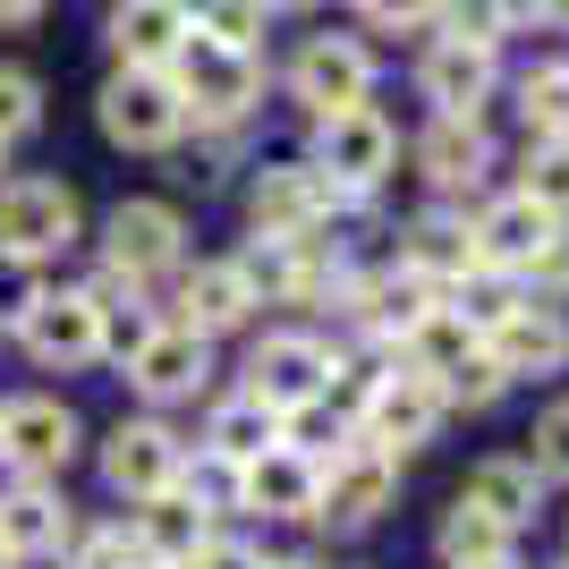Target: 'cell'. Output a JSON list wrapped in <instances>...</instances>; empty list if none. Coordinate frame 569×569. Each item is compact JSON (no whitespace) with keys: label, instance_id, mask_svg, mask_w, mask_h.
<instances>
[{"label":"cell","instance_id":"cell-1","mask_svg":"<svg viewBox=\"0 0 569 569\" xmlns=\"http://www.w3.org/2000/svg\"><path fill=\"white\" fill-rule=\"evenodd\" d=\"M307 162L340 188V204H366V196H382L391 170H400V128H391L375 102L332 111V119H315V153Z\"/></svg>","mask_w":569,"mask_h":569},{"label":"cell","instance_id":"cell-2","mask_svg":"<svg viewBox=\"0 0 569 569\" xmlns=\"http://www.w3.org/2000/svg\"><path fill=\"white\" fill-rule=\"evenodd\" d=\"M400 476H408V459H391V451H375L366 433H349V442L323 459V510H315V527H332V536L382 527L400 510Z\"/></svg>","mask_w":569,"mask_h":569},{"label":"cell","instance_id":"cell-3","mask_svg":"<svg viewBox=\"0 0 569 569\" xmlns=\"http://www.w3.org/2000/svg\"><path fill=\"white\" fill-rule=\"evenodd\" d=\"M323 382H332V340H323V332H298V323H281V332L247 340L238 391H247V400H263L272 417H298V408H315V400H323Z\"/></svg>","mask_w":569,"mask_h":569},{"label":"cell","instance_id":"cell-4","mask_svg":"<svg viewBox=\"0 0 569 569\" xmlns=\"http://www.w3.org/2000/svg\"><path fill=\"white\" fill-rule=\"evenodd\" d=\"M188 263V213L162 204V196H119L111 213H102V272L119 281H162Z\"/></svg>","mask_w":569,"mask_h":569},{"label":"cell","instance_id":"cell-5","mask_svg":"<svg viewBox=\"0 0 569 569\" xmlns=\"http://www.w3.org/2000/svg\"><path fill=\"white\" fill-rule=\"evenodd\" d=\"M170 86H179V102H188L196 128H238V119L263 102L256 51L204 43V34H188V43H179V60H170Z\"/></svg>","mask_w":569,"mask_h":569},{"label":"cell","instance_id":"cell-6","mask_svg":"<svg viewBox=\"0 0 569 569\" xmlns=\"http://www.w3.org/2000/svg\"><path fill=\"white\" fill-rule=\"evenodd\" d=\"M94 119H102V137H111L119 153H170V144L188 137V102L170 86V69H119L111 86H102Z\"/></svg>","mask_w":569,"mask_h":569},{"label":"cell","instance_id":"cell-7","mask_svg":"<svg viewBox=\"0 0 569 569\" xmlns=\"http://www.w3.org/2000/svg\"><path fill=\"white\" fill-rule=\"evenodd\" d=\"M86 238V204L69 179H0V256L51 263Z\"/></svg>","mask_w":569,"mask_h":569},{"label":"cell","instance_id":"cell-8","mask_svg":"<svg viewBox=\"0 0 569 569\" xmlns=\"http://www.w3.org/2000/svg\"><path fill=\"white\" fill-rule=\"evenodd\" d=\"M340 213L349 204L315 162H263L247 179V230L256 238H307V230H332Z\"/></svg>","mask_w":569,"mask_h":569},{"label":"cell","instance_id":"cell-9","mask_svg":"<svg viewBox=\"0 0 569 569\" xmlns=\"http://www.w3.org/2000/svg\"><path fill=\"white\" fill-rule=\"evenodd\" d=\"M77 442H86V426H77V408L60 400V391L0 400V459H9V476H43V485H60L69 459H77Z\"/></svg>","mask_w":569,"mask_h":569},{"label":"cell","instance_id":"cell-10","mask_svg":"<svg viewBox=\"0 0 569 569\" xmlns=\"http://www.w3.org/2000/svg\"><path fill=\"white\" fill-rule=\"evenodd\" d=\"M179 468H188V442H179V426L170 417H119L111 433H102V485H111L119 501H153L179 485Z\"/></svg>","mask_w":569,"mask_h":569},{"label":"cell","instance_id":"cell-11","mask_svg":"<svg viewBox=\"0 0 569 569\" xmlns=\"http://www.w3.org/2000/svg\"><path fill=\"white\" fill-rule=\"evenodd\" d=\"M375 94V51L357 34H307L298 60H289V102L307 119H332V111H357Z\"/></svg>","mask_w":569,"mask_h":569},{"label":"cell","instance_id":"cell-12","mask_svg":"<svg viewBox=\"0 0 569 569\" xmlns=\"http://www.w3.org/2000/svg\"><path fill=\"white\" fill-rule=\"evenodd\" d=\"M18 340L43 375H77V366H102V307L94 289H43L34 307L18 315Z\"/></svg>","mask_w":569,"mask_h":569},{"label":"cell","instance_id":"cell-13","mask_svg":"<svg viewBox=\"0 0 569 569\" xmlns=\"http://www.w3.org/2000/svg\"><path fill=\"white\" fill-rule=\"evenodd\" d=\"M119 375H128V391H137L153 417H162V408H188V400H204V391H213V340L179 332V323H153V332H144V349L128 357Z\"/></svg>","mask_w":569,"mask_h":569},{"label":"cell","instance_id":"cell-14","mask_svg":"<svg viewBox=\"0 0 569 569\" xmlns=\"http://www.w3.org/2000/svg\"><path fill=\"white\" fill-rule=\"evenodd\" d=\"M162 323H179V332H196V340L247 332V323H256V289H247V272H238L230 256L179 263V289H170V315H162Z\"/></svg>","mask_w":569,"mask_h":569},{"label":"cell","instance_id":"cell-15","mask_svg":"<svg viewBox=\"0 0 569 569\" xmlns=\"http://www.w3.org/2000/svg\"><path fill=\"white\" fill-rule=\"evenodd\" d=\"M442 391H433L426 375H408V366H382V382H375V400H366V417H357V433L375 442V451H391V459H408V451H426L433 433H442Z\"/></svg>","mask_w":569,"mask_h":569},{"label":"cell","instance_id":"cell-16","mask_svg":"<svg viewBox=\"0 0 569 569\" xmlns=\"http://www.w3.org/2000/svg\"><path fill=\"white\" fill-rule=\"evenodd\" d=\"M77 536V510L60 485H43V476H9V493H0V552L9 561H60Z\"/></svg>","mask_w":569,"mask_h":569},{"label":"cell","instance_id":"cell-17","mask_svg":"<svg viewBox=\"0 0 569 569\" xmlns=\"http://www.w3.org/2000/svg\"><path fill=\"white\" fill-rule=\"evenodd\" d=\"M485 357H493L510 382L569 375V307H536V298H527L519 315H501L493 332H485Z\"/></svg>","mask_w":569,"mask_h":569},{"label":"cell","instance_id":"cell-18","mask_svg":"<svg viewBox=\"0 0 569 569\" xmlns=\"http://www.w3.org/2000/svg\"><path fill=\"white\" fill-rule=\"evenodd\" d=\"M323 510V459L272 442L263 459H247V519H281V527H315Z\"/></svg>","mask_w":569,"mask_h":569},{"label":"cell","instance_id":"cell-19","mask_svg":"<svg viewBox=\"0 0 569 569\" xmlns=\"http://www.w3.org/2000/svg\"><path fill=\"white\" fill-rule=\"evenodd\" d=\"M400 263L417 272V281H433L442 298H451L459 281H476V272H493L485 247H476V230H468V213H417L400 230Z\"/></svg>","mask_w":569,"mask_h":569},{"label":"cell","instance_id":"cell-20","mask_svg":"<svg viewBox=\"0 0 569 569\" xmlns=\"http://www.w3.org/2000/svg\"><path fill=\"white\" fill-rule=\"evenodd\" d=\"M485 170H493V137H485V119H426V137H417V179L433 196H476L485 188Z\"/></svg>","mask_w":569,"mask_h":569},{"label":"cell","instance_id":"cell-21","mask_svg":"<svg viewBox=\"0 0 569 569\" xmlns=\"http://www.w3.org/2000/svg\"><path fill=\"white\" fill-rule=\"evenodd\" d=\"M493 51H476V43H451V34H442V43L426 51V60H417V86H426V102L442 119H485V102H493Z\"/></svg>","mask_w":569,"mask_h":569},{"label":"cell","instance_id":"cell-22","mask_svg":"<svg viewBox=\"0 0 569 569\" xmlns=\"http://www.w3.org/2000/svg\"><path fill=\"white\" fill-rule=\"evenodd\" d=\"M468 230H476V247H485V263L519 281V272H527V256H536V247H545V238L561 230V221H552L545 204H527V196L510 188V196H485V204L468 213Z\"/></svg>","mask_w":569,"mask_h":569},{"label":"cell","instance_id":"cell-23","mask_svg":"<svg viewBox=\"0 0 569 569\" xmlns=\"http://www.w3.org/2000/svg\"><path fill=\"white\" fill-rule=\"evenodd\" d=\"M179 43H188V9H179V0H119L111 9L119 69H170Z\"/></svg>","mask_w":569,"mask_h":569},{"label":"cell","instance_id":"cell-24","mask_svg":"<svg viewBox=\"0 0 569 569\" xmlns=\"http://www.w3.org/2000/svg\"><path fill=\"white\" fill-rule=\"evenodd\" d=\"M459 501H476L485 519H501L510 536H519V527H536V501H545V476L527 468V451H493V459H476V468H468Z\"/></svg>","mask_w":569,"mask_h":569},{"label":"cell","instance_id":"cell-25","mask_svg":"<svg viewBox=\"0 0 569 569\" xmlns=\"http://www.w3.org/2000/svg\"><path fill=\"white\" fill-rule=\"evenodd\" d=\"M128 536H137L144 561L179 569L196 545H204V536H213V519H204V510H196V501L170 485V493H153V501H128Z\"/></svg>","mask_w":569,"mask_h":569},{"label":"cell","instance_id":"cell-26","mask_svg":"<svg viewBox=\"0 0 569 569\" xmlns=\"http://www.w3.org/2000/svg\"><path fill=\"white\" fill-rule=\"evenodd\" d=\"M272 442H281V417H272L263 400H247V391H213V400H204V433H196V451L238 459V468H247V459H263Z\"/></svg>","mask_w":569,"mask_h":569},{"label":"cell","instance_id":"cell-27","mask_svg":"<svg viewBox=\"0 0 569 569\" xmlns=\"http://www.w3.org/2000/svg\"><path fill=\"white\" fill-rule=\"evenodd\" d=\"M476 349H485V332H476L468 315L433 307L426 323H417V332H408L400 349H391V366H408V375H426V382H442V375H451V366H468Z\"/></svg>","mask_w":569,"mask_h":569},{"label":"cell","instance_id":"cell-28","mask_svg":"<svg viewBox=\"0 0 569 569\" xmlns=\"http://www.w3.org/2000/svg\"><path fill=\"white\" fill-rule=\"evenodd\" d=\"M519 552V536L501 519H485L476 501H459L451 493V510H442V527H433V561L442 569H476V561H510Z\"/></svg>","mask_w":569,"mask_h":569},{"label":"cell","instance_id":"cell-29","mask_svg":"<svg viewBox=\"0 0 569 569\" xmlns=\"http://www.w3.org/2000/svg\"><path fill=\"white\" fill-rule=\"evenodd\" d=\"M179 493L204 510L213 527L247 519V468L238 459H213V451H188V468H179Z\"/></svg>","mask_w":569,"mask_h":569},{"label":"cell","instance_id":"cell-30","mask_svg":"<svg viewBox=\"0 0 569 569\" xmlns=\"http://www.w3.org/2000/svg\"><path fill=\"white\" fill-rule=\"evenodd\" d=\"M519 119L527 137H569V60H536L519 77Z\"/></svg>","mask_w":569,"mask_h":569},{"label":"cell","instance_id":"cell-31","mask_svg":"<svg viewBox=\"0 0 569 569\" xmlns=\"http://www.w3.org/2000/svg\"><path fill=\"white\" fill-rule=\"evenodd\" d=\"M519 196H527V204H545L552 221H569V137H527Z\"/></svg>","mask_w":569,"mask_h":569},{"label":"cell","instance_id":"cell-32","mask_svg":"<svg viewBox=\"0 0 569 569\" xmlns=\"http://www.w3.org/2000/svg\"><path fill=\"white\" fill-rule=\"evenodd\" d=\"M69 569H153L137 552V536H128V519H77L69 552H60Z\"/></svg>","mask_w":569,"mask_h":569},{"label":"cell","instance_id":"cell-33","mask_svg":"<svg viewBox=\"0 0 569 569\" xmlns=\"http://www.w3.org/2000/svg\"><path fill=\"white\" fill-rule=\"evenodd\" d=\"M179 9H188V34L230 43V51H256L263 34V0H179Z\"/></svg>","mask_w":569,"mask_h":569},{"label":"cell","instance_id":"cell-34","mask_svg":"<svg viewBox=\"0 0 569 569\" xmlns=\"http://www.w3.org/2000/svg\"><path fill=\"white\" fill-rule=\"evenodd\" d=\"M442 307H451V315H468L476 332H493L501 315H519V307H527V289L510 281V272H476V281H459L451 298H442Z\"/></svg>","mask_w":569,"mask_h":569},{"label":"cell","instance_id":"cell-35","mask_svg":"<svg viewBox=\"0 0 569 569\" xmlns=\"http://www.w3.org/2000/svg\"><path fill=\"white\" fill-rule=\"evenodd\" d=\"M433 391H442V408H451V417H459V408H468V417H485V408H493V400H501V391H510V375H501L493 357L476 349V357H468V366H451V375L433 382Z\"/></svg>","mask_w":569,"mask_h":569},{"label":"cell","instance_id":"cell-36","mask_svg":"<svg viewBox=\"0 0 569 569\" xmlns=\"http://www.w3.org/2000/svg\"><path fill=\"white\" fill-rule=\"evenodd\" d=\"M519 289L536 298V307H569V221H561V230L545 238V247H536V256H527Z\"/></svg>","mask_w":569,"mask_h":569},{"label":"cell","instance_id":"cell-37","mask_svg":"<svg viewBox=\"0 0 569 569\" xmlns=\"http://www.w3.org/2000/svg\"><path fill=\"white\" fill-rule=\"evenodd\" d=\"M527 468L545 485H569V400H552L536 426H527Z\"/></svg>","mask_w":569,"mask_h":569},{"label":"cell","instance_id":"cell-38","mask_svg":"<svg viewBox=\"0 0 569 569\" xmlns=\"http://www.w3.org/2000/svg\"><path fill=\"white\" fill-rule=\"evenodd\" d=\"M34 128H43V86L26 69H0V144L34 137Z\"/></svg>","mask_w":569,"mask_h":569},{"label":"cell","instance_id":"cell-39","mask_svg":"<svg viewBox=\"0 0 569 569\" xmlns=\"http://www.w3.org/2000/svg\"><path fill=\"white\" fill-rule=\"evenodd\" d=\"M179 569H263V545H256V536H238V527H213Z\"/></svg>","mask_w":569,"mask_h":569},{"label":"cell","instance_id":"cell-40","mask_svg":"<svg viewBox=\"0 0 569 569\" xmlns=\"http://www.w3.org/2000/svg\"><path fill=\"white\" fill-rule=\"evenodd\" d=\"M43 298V263H26V256H0V323H18L26 307Z\"/></svg>","mask_w":569,"mask_h":569},{"label":"cell","instance_id":"cell-41","mask_svg":"<svg viewBox=\"0 0 569 569\" xmlns=\"http://www.w3.org/2000/svg\"><path fill=\"white\" fill-rule=\"evenodd\" d=\"M366 9V26H382V34H400V26H426L442 0H357Z\"/></svg>","mask_w":569,"mask_h":569},{"label":"cell","instance_id":"cell-42","mask_svg":"<svg viewBox=\"0 0 569 569\" xmlns=\"http://www.w3.org/2000/svg\"><path fill=\"white\" fill-rule=\"evenodd\" d=\"M493 9H501V26H510V34H519L527 18H545V0H493Z\"/></svg>","mask_w":569,"mask_h":569},{"label":"cell","instance_id":"cell-43","mask_svg":"<svg viewBox=\"0 0 569 569\" xmlns=\"http://www.w3.org/2000/svg\"><path fill=\"white\" fill-rule=\"evenodd\" d=\"M43 18V0H0V26H34Z\"/></svg>","mask_w":569,"mask_h":569},{"label":"cell","instance_id":"cell-44","mask_svg":"<svg viewBox=\"0 0 569 569\" xmlns=\"http://www.w3.org/2000/svg\"><path fill=\"white\" fill-rule=\"evenodd\" d=\"M263 569H332V561H315V552H263Z\"/></svg>","mask_w":569,"mask_h":569},{"label":"cell","instance_id":"cell-45","mask_svg":"<svg viewBox=\"0 0 569 569\" xmlns=\"http://www.w3.org/2000/svg\"><path fill=\"white\" fill-rule=\"evenodd\" d=\"M263 9H315V0H263Z\"/></svg>","mask_w":569,"mask_h":569},{"label":"cell","instance_id":"cell-46","mask_svg":"<svg viewBox=\"0 0 569 569\" xmlns=\"http://www.w3.org/2000/svg\"><path fill=\"white\" fill-rule=\"evenodd\" d=\"M476 569H519V552H510V561H476Z\"/></svg>","mask_w":569,"mask_h":569},{"label":"cell","instance_id":"cell-47","mask_svg":"<svg viewBox=\"0 0 569 569\" xmlns=\"http://www.w3.org/2000/svg\"><path fill=\"white\" fill-rule=\"evenodd\" d=\"M0 179H9V144H0Z\"/></svg>","mask_w":569,"mask_h":569},{"label":"cell","instance_id":"cell-48","mask_svg":"<svg viewBox=\"0 0 569 569\" xmlns=\"http://www.w3.org/2000/svg\"><path fill=\"white\" fill-rule=\"evenodd\" d=\"M0 569H18V561H9V552H0Z\"/></svg>","mask_w":569,"mask_h":569},{"label":"cell","instance_id":"cell-49","mask_svg":"<svg viewBox=\"0 0 569 569\" xmlns=\"http://www.w3.org/2000/svg\"><path fill=\"white\" fill-rule=\"evenodd\" d=\"M561 569H569V561H561Z\"/></svg>","mask_w":569,"mask_h":569}]
</instances>
